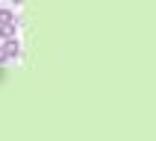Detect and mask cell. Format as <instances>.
I'll return each mask as SVG.
<instances>
[{"instance_id":"cell-1","label":"cell","mask_w":156,"mask_h":141,"mask_svg":"<svg viewBox=\"0 0 156 141\" xmlns=\"http://www.w3.org/2000/svg\"><path fill=\"white\" fill-rule=\"evenodd\" d=\"M3 50H6V59H18V53H21L18 35H15V38H6V41H3Z\"/></svg>"},{"instance_id":"cell-2","label":"cell","mask_w":156,"mask_h":141,"mask_svg":"<svg viewBox=\"0 0 156 141\" xmlns=\"http://www.w3.org/2000/svg\"><path fill=\"white\" fill-rule=\"evenodd\" d=\"M0 38L6 41V38H15V24L9 21V24H0Z\"/></svg>"},{"instance_id":"cell-3","label":"cell","mask_w":156,"mask_h":141,"mask_svg":"<svg viewBox=\"0 0 156 141\" xmlns=\"http://www.w3.org/2000/svg\"><path fill=\"white\" fill-rule=\"evenodd\" d=\"M9 21H15V12L12 9H0V24H9Z\"/></svg>"},{"instance_id":"cell-4","label":"cell","mask_w":156,"mask_h":141,"mask_svg":"<svg viewBox=\"0 0 156 141\" xmlns=\"http://www.w3.org/2000/svg\"><path fill=\"white\" fill-rule=\"evenodd\" d=\"M6 62H9V59H6V50L0 47V65H6Z\"/></svg>"},{"instance_id":"cell-5","label":"cell","mask_w":156,"mask_h":141,"mask_svg":"<svg viewBox=\"0 0 156 141\" xmlns=\"http://www.w3.org/2000/svg\"><path fill=\"white\" fill-rule=\"evenodd\" d=\"M15 3H18V0H15Z\"/></svg>"}]
</instances>
